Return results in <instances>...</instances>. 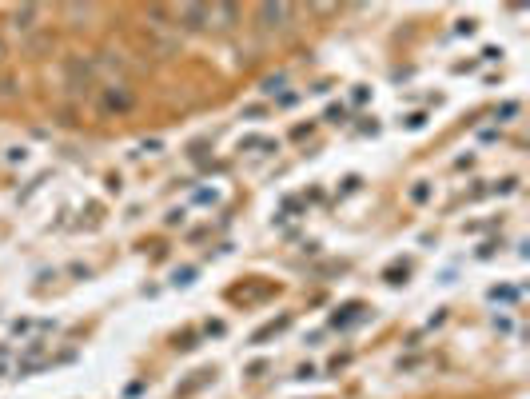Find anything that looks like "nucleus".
<instances>
[{
	"label": "nucleus",
	"instance_id": "1",
	"mask_svg": "<svg viewBox=\"0 0 530 399\" xmlns=\"http://www.w3.org/2000/svg\"><path fill=\"white\" fill-rule=\"evenodd\" d=\"M132 104H136V92L128 84H108L104 96H100V108L104 112H128Z\"/></svg>",
	"mask_w": 530,
	"mask_h": 399
},
{
	"label": "nucleus",
	"instance_id": "2",
	"mask_svg": "<svg viewBox=\"0 0 530 399\" xmlns=\"http://www.w3.org/2000/svg\"><path fill=\"white\" fill-rule=\"evenodd\" d=\"M236 20H240V8L236 4H208V28L228 32V28H236Z\"/></svg>",
	"mask_w": 530,
	"mask_h": 399
},
{
	"label": "nucleus",
	"instance_id": "3",
	"mask_svg": "<svg viewBox=\"0 0 530 399\" xmlns=\"http://www.w3.org/2000/svg\"><path fill=\"white\" fill-rule=\"evenodd\" d=\"M291 4H260V20H264L267 32H275V28H287V20H291Z\"/></svg>",
	"mask_w": 530,
	"mask_h": 399
},
{
	"label": "nucleus",
	"instance_id": "4",
	"mask_svg": "<svg viewBox=\"0 0 530 399\" xmlns=\"http://www.w3.org/2000/svg\"><path fill=\"white\" fill-rule=\"evenodd\" d=\"M176 16L184 20V28H188V32H196V28H208V4H184Z\"/></svg>",
	"mask_w": 530,
	"mask_h": 399
},
{
	"label": "nucleus",
	"instance_id": "5",
	"mask_svg": "<svg viewBox=\"0 0 530 399\" xmlns=\"http://www.w3.org/2000/svg\"><path fill=\"white\" fill-rule=\"evenodd\" d=\"M4 56H8V48H4V36H0V64H4Z\"/></svg>",
	"mask_w": 530,
	"mask_h": 399
}]
</instances>
